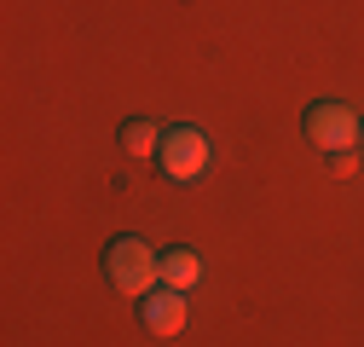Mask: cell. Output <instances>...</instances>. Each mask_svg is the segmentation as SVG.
Returning <instances> with one entry per match:
<instances>
[{
    "label": "cell",
    "mask_w": 364,
    "mask_h": 347,
    "mask_svg": "<svg viewBox=\"0 0 364 347\" xmlns=\"http://www.w3.org/2000/svg\"><path fill=\"white\" fill-rule=\"evenodd\" d=\"M105 272H110V284H116L122 295H151V289L162 284V260L151 255L145 237H116V243L105 249Z\"/></svg>",
    "instance_id": "cell-1"
},
{
    "label": "cell",
    "mask_w": 364,
    "mask_h": 347,
    "mask_svg": "<svg viewBox=\"0 0 364 347\" xmlns=\"http://www.w3.org/2000/svg\"><path fill=\"white\" fill-rule=\"evenodd\" d=\"M162 174L173 186H191V180H203V168H208V134L203 127H191V122H173L168 134H162Z\"/></svg>",
    "instance_id": "cell-2"
},
{
    "label": "cell",
    "mask_w": 364,
    "mask_h": 347,
    "mask_svg": "<svg viewBox=\"0 0 364 347\" xmlns=\"http://www.w3.org/2000/svg\"><path fill=\"white\" fill-rule=\"evenodd\" d=\"M301 127H306V139L324 151V156H336V151H353V145H358V116H353L347 105H312Z\"/></svg>",
    "instance_id": "cell-3"
},
{
    "label": "cell",
    "mask_w": 364,
    "mask_h": 347,
    "mask_svg": "<svg viewBox=\"0 0 364 347\" xmlns=\"http://www.w3.org/2000/svg\"><path fill=\"white\" fill-rule=\"evenodd\" d=\"M145 301V330L151 336H179V330H186V289H168V284H156L151 295H139Z\"/></svg>",
    "instance_id": "cell-4"
},
{
    "label": "cell",
    "mask_w": 364,
    "mask_h": 347,
    "mask_svg": "<svg viewBox=\"0 0 364 347\" xmlns=\"http://www.w3.org/2000/svg\"><path fill=\"white\" fill-rule=\"evenodd\" d=\"M197 278H203V255H197V249L179 243V249L162 255V284H168V289H191Z\"/></svg>",
    "instance_id": "cell-5"
},
{
    "label": "cell",
    "mask_w": 364,
    "mask_h": 347,
    "mask_svg": "<svg viewBox=\"0 0 364 347\" xmlns=\"http://www.w3.org/2000/svg\"><path fill=\"white\" fill-rule=\"evenodd\" d=\"M162 134H168V127L133 116V122H122V151L127 156H162Z\"/></svg>",
    "instance_id": "cell-6"
},
{
    "label": "cell",
    "mask_w": 364,
    "mask_h": 347,
    "mask_svg": "<svg viewBox=\"0 0 364 347\" xmlns=\"http://www.w3.org/2000/svg\"><path fill=\"white\" fill-rule=\"evenodd\" d=\"M330 174H336V180L358 174V145H353V151H336V156H330Z\"/></svg>",
    "instance_id": "cell-7"
},
{
    "label": "cell",
    "mask_w": 364,
    "mask_h": 347,
    "mask_svg": "<svg viewBox=\"0 0 364 347\" xmlns=\"http://www.w3.org/2000/svg\"><path fill=\"white\" fill-rule=\"evenodd\" d=\"M358 151H364V116H358Z\"/></svg>",
    "instance_id": "cell-8"
}]
</instances>
